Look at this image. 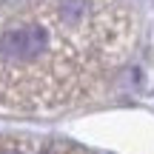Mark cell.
<instances>
[{
    "label": "cell",
    "mask_w": 154,
    "mask_h": 154,
    "mask_svg": "<svg viewBox=\"0 0 154 154\" xmlns=\"http://www.w3.org/2000/svg\"><path fill=\"white\" fill-rule=\"evenodd\" d=\"M49 46V32L40 23H20L0 32V57L6 60H34Z\"/></svg>",
    "instance_id": "1"
},
{
    "label": "cell",
    "mask_w": 154,
    "mask_h": 154,
    "mask_svg": "<svg viewBox=\"0 0 154 154\" xmlns=\"http://www.w3.org/2000/svg\"><path fill=\"white\" fill-rule=\"evenodd\" d=\"M88 11H91V0H60L57 3V14L63 23H80Z\"/></svg>",
    "instance_id": "2"
},
{
    "label": "cell",
    "mask_w": 154,
    "mask_h": 154,
    "mask_svg": "<svg viewBox=\"0 0 154 154\" xmlns=\"http://www.w3.org/2000/svg\"><path fill=\"white\" fill-rule=\"evenodd\" d=\"M0 154H20V151H0Z\"/></svg>",
    "instance_id": "3"
}]
</instances>
